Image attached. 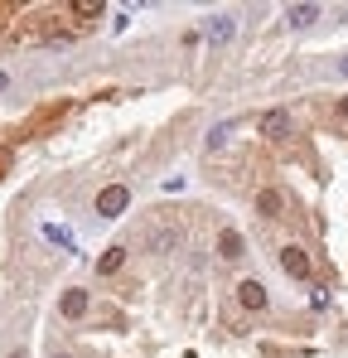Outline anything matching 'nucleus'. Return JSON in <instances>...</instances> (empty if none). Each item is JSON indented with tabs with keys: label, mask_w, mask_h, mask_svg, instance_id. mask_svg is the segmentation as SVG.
<instances>
[{
	"label": "nucleus",
	"mask_w": 348,
	"mask_h": 358,
	"mask_svg": "<svg viewBox=\"0 0 348 358\" xmlns=\"http://www.w3.org/2000/svg\"><path fill=\"white\" fill-rule=\"evenodd\" d=\"M339 73H344V78H348V59H339Z\"/></svg>",
	"instance_id": "obj_14"
},
{
	"label": "nucleus",
	"mask_w": 348,
	"mask_h": 358,
	"mask_svg": "<svg viewBox=\"0 0 348 358\" xmlns=\"http://www.w3.org/2000/svg\"><path fill=\"white\" fill-rule=\"evenodd\" d=\"M314 20H319V5H290V10H286V24H290V29H310Z\"/></svg>",
	"instance_id": "obj_8"
},
{
	"label": "nucleus",
	"mask_w": 348,
	"mask_h": 358,
	"mask_svg": "<svg viewBox=\"0 0 348 358\" xmlns=\"http://www.w3.org/2000/svg\"><path fill=\"white\" fill-rule=\"evenodd\" d=\"M121 262H126V247H107V252L97 257V271L112 276V271H121Z\"/></svg>",
	"instance_id": "obj_10"
},
{
	"label": "nucleus",
	"mask_w": 348,
	"mask_h": 358,
	"mask_svg": "<svg viewBox=\"0 0 348 358\" xmlns=\"http://www.w3.org/2000/svg\"><path fill=\"white\" fill-rule=\"evenodd\" d=\"M58 310H63L68 320H78V315L87 310V291H63V300H58Z\"/></svg>",
	"instance_id": "obj_9"
},
{
	"label": "nucleus",
	"mask_w": 348,
	"mask_h": 358,
	"mask_svg": "<svg viewBox=\"0 0 348 358\" xmlns=\"http://www.w3.org/2000/svg\"><path fill=\"white\" fill-rule=\"evenodd\" d=\"M126 203H131V189H126V184H107V189L97 194V218H121Z\"/></svg>",
	"instance_id": "obj_1"
},
{
	"label": "nucleus",
	"mask_w": 348,
	"mask_h": 358,
	"mask_svg": "<svg viewBox=\"0 0 348 358\" xmlns=\"http://www.w3.org/2000/svg\"><path fill=\"white\" fill-rule=\"evenodd\" d=\"M203 34H208L213 44H228L232 34H237V20H232V15H208V24H203Z\"/></svg>",
	"instance_id": "obj_4"
},
{
	"label": "nucleus",
	"mask_w": 348,
	"mask_h": 358,
	"mask_svg": "<svg viewBox=\"0 0 348 358\" xmlns=\"http://www.w3.org/2000/svg\"><path fill=\"white\" fill-rule=\"evenodd\" d=\"M10 358H24V354H20V349H15V354H10Z\"/></svg>",
	"instance_id": "obj_17"
},
{
	"label": "nucleus",
	"mask_w": 348,
	"mask_h": 358,
	"mask_svg": "<svg viewBox=\"0 0 348 358\" xmlns=\"http://www.w3.org/2000/svg\"><path fill=\"white\" fill-rule=\"evenodd\" d=\"M44 238H49V242H58L63 252H78V242H73V233H68V228H58V223H44Z\"/></svg>",
	"instance_id": "obj_11"
},
{
	"label": "nucleus",
	"mask_w": 348,
	"mask_h": 358,
	"mask_svg": "<svg viewBox=\"0 0 348 358\" xmlns=\"http://www.w3.org/2000/svg\"><path fill=\"white\" fill-rule=\"evenodd\" d=\"M218 257H223V262L247 257V242H242V233H237V228H223V233H218Z\"/></svg>",
	"instance_id": "obj_3"
},
{
	"label": "nucleus",
	"mask_w": 348,
	"mask_h": 358,
	"mask_svg": "<svg viewBox=\"0 0 348 358\" xmlns=\"http://www.w3.org/2000/svg\"><path fill=\"white\" fill-rule=\"evenodd\" d=\"M261 136L286 141V136H290V112H266V117H261Z\"/></svg>",
	"instance_id": "obj_7"
},
{
	"label": "nucleus",
	"mask_w": 348,
	"mask_h": 358,
	"mask_svg": "<svg viewBox=\"0 0 348 358\" xmlns=\"http://www.w3.org/2000/svg\"><path fill=\"white\" fill-rule=\"evenodd\" d=\"M237 300H242V310H266V286L261 281H242L237 286Z\"/></svg>",
	"instance_id": "obj_5"
},
{
	"label": "nucleus",
	"mask_w": 348,
	"mask_h": 358,
	"mask_svg": "<svg viewBox=\"0 0 348 358\" xmlns=\"http://www.w3.org/2000/svg\"><path fill=\"white\" fill-rule=\"evenodd\" d=\"M339 112H344V117H348V97H344V102H339Z\"/></svg>",
	"instance_id": "obj_16"
},
{
	"label": "nucleus",
	"mask_w": 348,
	"mask_h": 358,
	"mask_svg": "<svg viewBox=\"0 0 348 358\" xmlns=\"http://www.w3.org/2000/svg\"><path fill=\"white\" fill-rule=\"evenodd\" d=\"M5 87H10V78H5V73H0V92H5Z\"/></svg>",
	"instance_id": "obj_15"
},
{
	"label": "nucleus",
	"mask_w": 348,
	"mask_h": 358,
	"mask_svg": "<svg viewBox=\"0 0 348 358\" xmlns=\"http://www.w3.org/2000/svg\"><path fill=\"white\" fill-rule=\"evenodd\" d=\"M102 10H107L102 0H78V5H73V15H82V20H87V15H102Z\"/></svg>",
	"instance_id": "obj_13"
},
{
	"label": "nucleus",
	"mask_w": 348,
	"mask_h": 358,
	"mask_svg": "<svg viewBox=\"0 0 348 358\" xmlns=\"http://www.w3.org/2000/svg\"><path fill=\"white\" fill-rule=\"evenodd\" d=\"M228 136H232V126H228V121H218V126H213V131L203 136V145H208V150H218V145H223Z\"/></svg>",
	"instance_id": "obj_12"
},
{
	"label": "nucleus",
	"mask_w": 348,
	"mask_h": 358,
	"mask_svg": "<svg viewBox=\"0 0 348 358\" xmlns=\"http://www.w3.org/2000/svg\"><path fill=\"white\" fill-rule=\"evenodd\" d=\"M54 358H73V354H54Z\"/></svg>",
	"instance_id": "obj_18"
},
{
	"label": "nucleus",
	"mask_w": 348,
	"mask_h": 358,
	"mask_svg": "<svg viewBox=\"0 0 348 358\" xmlns=\"http://www.w3.org/2000/svg\"><path fill=\"white\" fill-rule=\"evenodd\" d=\"M281 271H286L290 281H310V252L305 247H281Z\"/></svg>",
	"instance_id": "obj_2"
},
{
	"label": "nucleus",
	"mask_w": 348,
	"mask_h": 358,
	"mask_svg": "<svg viewBox=\"0 0 348 358\" xmlns=\"http://www.w3.org/2000/svg\"><path fill=\"white\" fill-rule=\"evenodd\" d=\"M256 213L281 218V213H286V194H281V189H261V194H256Z\"/></svg>",
	"instance_id": "obj_6"
}]
</instances>
